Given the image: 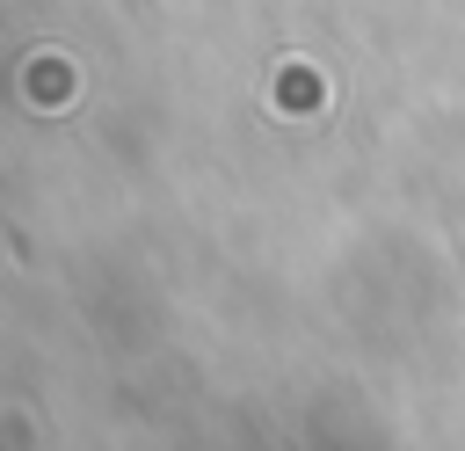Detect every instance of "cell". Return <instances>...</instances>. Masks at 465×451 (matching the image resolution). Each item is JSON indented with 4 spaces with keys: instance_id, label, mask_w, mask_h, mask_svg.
Masks as SVG:
<instances>
[]
</instances>
